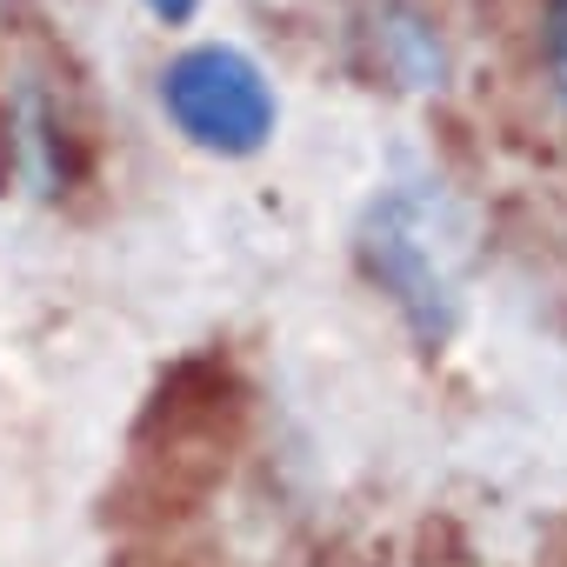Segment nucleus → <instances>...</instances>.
<instances>
[{
	"label": "nucleus",
	"mask_w": 567,
	"mask_h": 567,
	"mask_svg": "<svg viewBox=\"0 0 567 567\" xmlns=\"http://www.w3.org/2000/svg\"><path fill=\"white\" fill-rule=\"evenodd\" d=\"M361 267L401 308V321L421 348H441L461 328L467 227L434 187L401 181V187L374 194V207L361 214Z\"/></svg>",
	"instance_id": "obj_1"
},
{
	"label": "nucleus",
	"mask_w": 567,
	"mask_h": 567,
	"mask_svg": "<svg viewBox=\"0 0 567 567\" xmlns=\"http://www.w3.org/2000/svg\"><path fill=\"white\" fill-rule=\"evenodd\" d=\"M161 107L194 147L227 154V161L260 154L274 141V121H280L267 74L240 48H187V54H174L167 74H161Z\"/></svg>",
	"instance_id": "obj_2"
},
{
	"label": "nucleus",
	"mask_w": 567,
	"mask_h": 567,
	"mask_svg": "<svg viewBox=\"0 0 567 567\" xmlns=\"http://www.w3.org/2000/svg\"><path fill=\"white\" fill-rule=\"evenodd\" d=\"M354 54L374 81L401 94H427L447 81V41L414 0H361L354 14Z\"/></svg>",
	"instance_id": "obj_3"
},
{
	"label": "nucleus",
	"mask_w": 567,
	"mask_h": 567,
	"mask_svg": "<svg viewBox=\"0 0 567 567\" xmlns=\"http://www.w3.org/2000/svg\"><path fill=\"white\" fill-rule=\"evenodd\" d=\"M540 61H547V81L567 107V0H540Z\"/></svg>",
	"instance_id": "obj_4"
},
{
	"label": "nucleus",
	"mask_w": 567,
	"mask_h": 567,
	"mask_svg": "<svg viewBox=\"0 0 567 567\" xmlns=\"http://www.w3.org/2000/svg\"><path fill=\"white\" fill-rule=\"evenodd\" d=\"M147 14H154V21H167V28H181V21H194V14H200V0H147Z\"/></svg>",
	"instance_id": "obj_5"
}]
</instances>
